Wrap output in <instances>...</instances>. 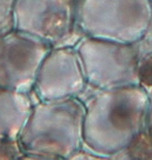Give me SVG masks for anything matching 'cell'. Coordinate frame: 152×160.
<instances>
[{"label": "cell", "instance_id": "1", "mask_svg": "<svg viewBox=\"0 0 152 160\" xmlns=\"http://www.w3.org/2000/svg\"><path fill=\"white\" fill-rule=\"evenodd\" d=\"M134 111L127 104L116 105L110 111V121L113 125L120 129L130 128L134 121Z\"/></svg>", "mask_w": 152, "mask_h": 160}, {"label": "cell", "instance_id": "2", "mask_svg": "<svg viewBox=\"0 0 152 160\" xmlns=\"http://www.w3.org/2000/svg\"><path fill=\"white\" fill-rule=\"evenodd\" d=\"M130 154L132 155L133 158H150L152 155V145L150 140L147 137H145V135H139L131 143Z\"/></svg>", "mask_w": 152, "mask_h": 160}, {"label": "cell", "instance_id": "3", "mask_svg": "<svg viewBox=\"0 0 152 160\" xmlns=\"http://www.w3.org/2000/svg\"><path fill=\"white\" fill-rule=\"evenodd\" d=\"M10 58L13 65L18 68H23L30 60V51L24 45H16L12 48Z\"/></svg>", "mask_w": 152, "mask_h": 160}, {"label": "cell", "instance_id": "4", "mask_svg": "<svg viewBox=\"0 0 152 160\" xmlns=\"http://www.w3.org/2000/svg\"><path fill=\"white\" fill-rule=\"evenodd\" d=\"M64 27V18L59 14H54L48 17V19L45 22V30L48 33L56 34L60 32Z\"/></svg>", "mask_w": 152, "mask_h": 160}, {"label": "cell", "instance_id": "5", "mask_svg": "<svg viewBox=\"0 0 152 160\" xmlns=\"http://www.w3.org/2000/svg\"><path fill=\"white\" fill-rule=\"evenodd\" d=\"M139 77L144 83L152 86V57L144 62L139 71Z\"/></svg>", "mask_w": 152, "mask_h": 160}]
</instances>
